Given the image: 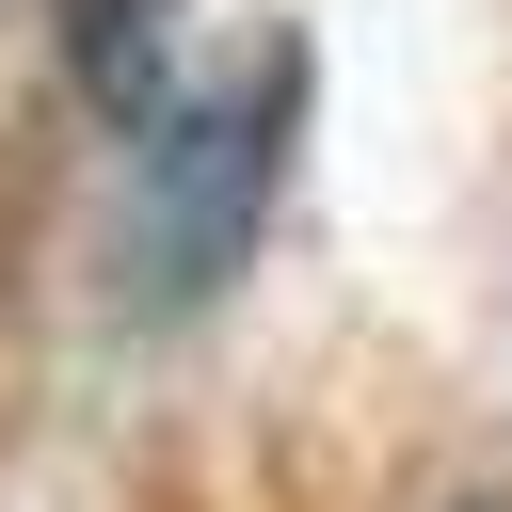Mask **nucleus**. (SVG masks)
Segmentation results:
<instances>
[{"label":"nucleus","instance_id":"2","mask_svg":"<svg viewBox=\"0 0 512 512\" xmlns=\"http://www.w3.org/2000/svg\"><path fill=\"white\" fill-rule=\"evenodd\" d=\"M48 32H64V80H80V112H112V128H128V112L176 80V32H192V0H64Z\"/></svg>","mask_w":512,"mask_h":512},{"label":"nucleus","instance_id":"3","mask_svg":"<svg viewBox=\"0 0 512 512\" xmlns=\"http://www.w3.org/2000/svg\"><path fill=\"white\" fill-rule=\"evenodd\" d=\"M464 512H512V496H464Z\"/></svg>","mask_w":512,"mask_h":512},{"label":"nucleus","instance_id":"1","mask_svg":"<svg viewBox=\"0 0 512 512\" xmlns=\"http://www.w3.org/2000/svg\"><path fill=\"white\" fill-rule=\"evenodd\" d=\"M288 128H304V48H240L208 80H160L128 112V288L160 320H192L224 272H256L272 192H288Z\"/></svg>","mask_w":512,"mask_h":512}]
</instances>
